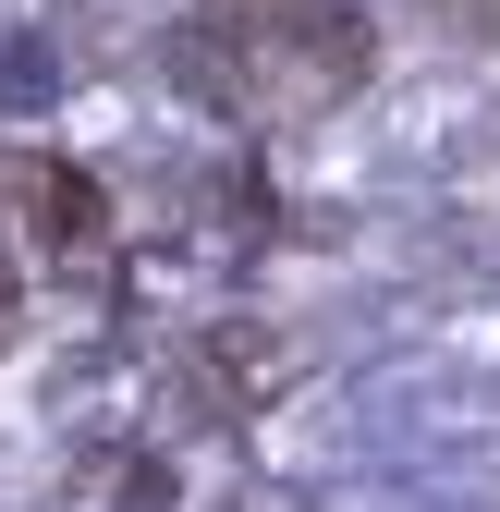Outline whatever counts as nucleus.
<instances>
[{
	"mask_svg": "<svg viewBox=\"0 0 500 512\" xmlns=\"http://www.w3.org/2000/svg\"><path fill=\"white\" fill-rule=\"evenodd\" d=\"M196 61L220 74L232 110H257V122H318V110H342V98L366 86L379 37H366V13H342V0H208Z\"/></svg>",
	"mask_w": 500,
	"mask_h": 512,
	"instance_id": "1",
	"label": "nucleus"
},
{
	"mask_svg": "<svg viewBox=\"0 0 500 512\" xmlns=\"http://www.w3.org/2000/svg\"><path fill=\"white\" fill-rule=\"evenodd\" d=\"M0 220H13V244L37 269H98L110 256V183L49 159V147H13L0 159Z\"/></svg>",
	"mask_w": 500,
	"mask_h": 512,
	"instance_id": "2",
	"label": "nucleus"
},
{
	"mask_svg": "<svg viewBox=\"0 0 500 512\" xmlns=\"http://www.w3.org/2000/svg\"><path fill=\"white\" fill-rule=\"evenodd\" d=\"M0 342H13V269H0Z\"/></svg>",
	"mask_w": 500,
	"mask_h": 512,
	"instance_id": "3",
	"label": "nucleus"
}]
</instances>
